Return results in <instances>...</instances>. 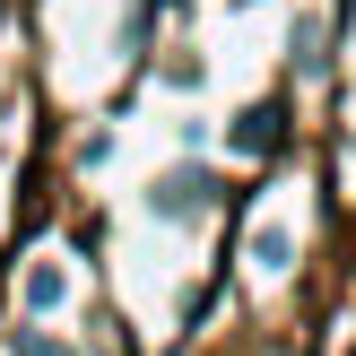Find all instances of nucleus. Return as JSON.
<instances>
[{
	"label": "nucleus",
	"instance_id": "obj_2",
	"mask_svg": "<svg viewBox=\"0 0 356 356\" xmlns=\"http://www.w3.org/2000/svg\"><path fill=\"white\" fill-rule=\"evenodd\" d=\"M17 356H61V348H44V339H17Z\"/></svg>",
	"mask_w": 356,
	"mask_h": 356
},
{
	"label": "nucleus",
	"instance_id": "obj_1",
	"mask_svg": "<svg viewBox=\"0 0 356 356\" xmlns=\"http://www.w3.org/2000/svg\"><path fill=\"white\" fill-rule=\"evenodd\" d=\"M235 139H243V148H270V139H278V113H252V122H243Z\"/></svg>",
	"mask_w": 356,
	"mask_h": 356
}]
</instances>
